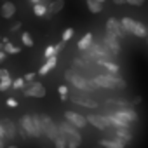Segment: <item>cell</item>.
I'll return each mask as SVG.
<instances>
[{
    "instance_id": "obj_22",
    "label": "cell",
    "mask_w": 148,
    "mask_h": 148,
    "mask_svg": "<svg viewBox=\"0 0 148 148\" xmlns=\"http://www.w3.org/2000/svg\"><path fill=\"white\" fill-rule=\"evenodd\" d=\"M146 33H148V28H146L143 23L136 21V26H134V35H136V37H141V38H146Z\"/></svg>"
},
{
    "instance_id": "obj_20",
    "label": "cell",
    "mask_w": 148,
    "mask_h": 148,
    "mask_svg": "<svg viewBox=\"0 0 148 148\" xmlns=\"http://www.w3.org/2000/svg\"><path fill=\"white\" fill-rule=\"evenodd\" d=\"M87 9L91 12H101L103 11V2H99V0H87Z\"/></svg>"
},
{
    "instance_id": "obj_42",
    "label": "cell",
    "mask_w": 148,
    "mask_h": 148,
    "mask_svg": "<svg viewBox=\"0 0 148 148\" xmlns=\"http://www.w3.org/2000/svg\"><path fill=\"white\" fill-rule=\"evenodd\" d=\"M141 101H143V98H141V96H136V98H134V99L131 101V105H139Z\"/></svg>"
},
{
    "instance_id": "obj_21",
    "label": "cell",
    "mask_w": 148,
    "mask_h": 148,
    "mask_svg": "<svg viewBox=\"0 0 148 148\" xmlns=\"http://www.w3.org/2000/svg\"><path fill=\"white\" fill-rule=\"evenodd\" d=\"M120 23H122V26H124L125 33H132V35H134V26H136V21H132L131 18H124Z\"/></svg>"
},
{
    "instance_id": "obj_28",
    "label": "cell",
    "mask_w": 148,
    "mask_h": 148,
    "mask_svg": "<svg viewBox=\"0 0 148 148\" xmlns=\"http://www.w3.org/2000/svg\"><path fill=\"white\" fill-rule=\"evenodd\" d=\"M12 82H14L12 79H5V80H0V91L4 92V91L11 89V87H12Z\"/></svg>"
},
{
    "instance_id": "obj_17",
    "label": "cell",
    "mask_w": 148,
    "mask_h": 148,
    "mask_svg": "<svg viewBox=\"0 0 148 148\" xmlns=\"http://www.w3.org/2000/svg\"><path fill=\"white\" fill-rule=\"evenodd\" d=\"M63 7H64V0H54V2H51V5L47 7V11L54 16V14L61 12V11H63Z\"/></svg>"
},
{
    "instance_id": "obj_47",
    "label": "cell",
    "mask_w": 148,
    "mask_h": 148,
    "mask_svg": "<svg viewBox=\"0 0 148 148\" xmlns=\"http://www.w3.org/2000/svg\"><path fill=\"white\" fill-rule=\"evenodd\" d=\"M0 148H5L4 146V138H0Z\"/></svg>"
},
{
    "instance_id": "obj_44",
    "label": "cell",
    "mask_w": 148,
    "mask_h": 148,
    "mask_svg": "<svg viewBox=\"0 0 148 148\" xmlns=\"http://www.w3.org/2000/svg\"><path fill=\"white\" fill-rule=\"evenodd\" d=\"M0 138L5 139V132H4V127H2V125H0Z\"/></svg>"
},
{
    "instance_id": "obj_12",
    "label": "cell",
    "mask_w": 148,
    "mask_h": 148,
    "mask_svg": "<svg viewBox=\"0 0 148 148\" xmlns=\"http://www.w3.org/2000/svg\"><path fill=\"white\" fill-rule=\"evenodd\" d=\"M115 113L119 117H122L124 120H127V122H136L138 120V113L134 110H131V108H119Z\"/></svg>"
},
{
    "instance_id": "obj_38",
    "label": "cell",
    "mask_w": 148,
    "mask_h": 148,
    "mask_svg": "<svg viewBox=\"0 0 148 148\" xmlns=\"http://www.w3.org/2000/svg\"><path fill=\"white\" fill-rule=\"evenodd\" d=\"M35 77H37V73H26L23 79H25L26 82H33V79H35Z\"/></svg>"
},
{
    "instance_id": "obj_10",
    "label": "cell",
    "mask_w": 148,
    "mask_h": 148,
    "mask_svg": "<svg viewBox=\"0 0 148 148\" xmlns=\"http://www.w3.org/2000/svg\"><path fill=\"white\" fill-rule=\"evenodd\" d=\"M103 44L112 51V54H113V56L120 54V44H119V38H117L113 33L106 32V35H105V38H103Z\"/></svg>"
},
{
    "instance_id": "obj_7",
    "label": "cell",
    "mask_w": 148,
    "mask_h": 148,
    "mask_svg": "<svg viewBox=\"0 0 148 148\" xmlns=\"http://www.w3.org/2000/svg\"><path fill=\"white\" fill-rule=\"evenodd\" d=\"M106 32L113 33L117 38H124V37H125V30H124L122 23H120V21H117L115 18H110V19L106 21Z\"/></svg>"
},
{
    "instance_id": "obj_25",
    "label": "cell",
    "mask_w": 148,
    "mask_h": 148,
    "mask_svg": "<svg viewBox=\"0 0 148 148\" xmlns=\"http://www.w3.org/2000/svg\"><path fill=\"white\" fill-rule=\"evenodd\" d=\"M21 42L26 45V47H33L35 44H33V38H32V35L28 33V32H25L23 35H21Z\"/></svg>"
},
{
    "instance_id": "obj_4",
    "label": "cell",
    "mask_w": 148,
    "mask_h": 148,
    "mask_svg": "<svg viewBox=\"0 0 148 148\" xmlns=\"http://www.w3.org/2000/svg\"><path fill=\"white\" fill-rule=\"evenodd\" d=\"M64 80H66V82H71L77 89L89 91V87H87V80H86L82 75H79V71H75V70H66V71H64Z\"/></svg>"
},
{
    "instance_id": "obj_27",
    "label": "cell",
    "mask_w": 148,
    "mask_h": 148,
    "mask_svg": "<svg viewBox=\"0 0 148 148\" xmlns=\"http://www.w3.org/2000/svg\"><path fill=\"white\" fill-rule=\"evenodd\" d=\"M58 92H59V96H61V101L64 103V101H68V87L66 86H59L58 87Z\"/></svg>"
},
{
    "instance_id": "obj_33",
    "label": "cell",
    "mask_w": 148,
    "mask_h": 148,
    "mask_svg": "<svg viewBox=\"0 0 148 148\" xmlns=\"http://www.w3.org/2000/svg\"><path fill=\"white\" fill-rule=\"evenodd\" d=\"M45 59H47L45 63H47L51 68H54V66H56V63H58V56H51V58H45Z\"/></svg>"
},
{
    "instance_id": "obj_34",
    "label": "cell",
    "mask_w": 148,
    "mask_h": 148,
    "mask_svg": "<svg viewBox=\"0 0 148 148\" xmlns=\"http://www.w3.org/2000/svg\"><path fill=\"white\" fill-rule=\"evenodd\" d=\"M125 4L129 5H136V7H141L145 4V0H125Z\"/></svg>"
},
{
    "instance_id": "obj_15",
    "label": "cell",
    "mask_w": 148,
    "mask_h": 148,
    "mask_svg": "<svg viewBox=\"0 0 148 148\" xmlns=\"http://www.w3.org/2000/svg\"><path fill=\"white\" fill-rule=\"evenodd\" d=\"M73 103L75 105H82L86 108H96L98 103L94 99H89V98H82V96H73Z\"/></svg>"
},
{
    "instance_id": "obj_49",
    "label": "cell",
    "mask_w": 148,
    "mask_h": 148,
    "mask_svg": "<svg viewBox=\"0 0 148 148\" xmlns=\"http://www.w3.org/2000/svg\"><path fill=\"white\" fill-rule=\"evenodd\" d=\"M42 148H49V145H47V143H44V145H42Z\"/></svg>"
},
{
    "instance_id": "obj_24",
    "label": "cell",
    "mask_w": 148,
    "mask_h": 148,
    "mask_svg": "<svg viewBox=\"0 0 148 148\" xmlns=\"http://www.w3.org/2000/svg\"><path fill=\"white\" fill-rule=\"evenodd\" d=\"M4 51L7 52V54H18L19 52V47H16V45H12V42H5L4 44Z\"/></svg>"
},
{
    "instance_id": "obj_45",
    "label": "cell",
    "mask_w": 148,
    "mask_h": 148,
    "mask_svg": "<svg viewBox=\"0 0 148 148\" xmlns=\"http://www.w3.org/2000/svg\"><path fill=\"white\" fill-rule=\"evenodd\" d=\"M113 2H115L117 5H122V4H125V0H113Z\"/></svg>"
},
{
    "instance_id": "obj_3",
    "label": "cell",
    "mask_w": 148,
    "mask_h": 148,
    "mask_svg": "<svg viewBox=\"0 0 148 148\" xmlns=\"http://www.w3.org/2000/svg\"><path fill=\"white\" fill-rule=\"evenodd\" d=\"M59 134H63V136L66 138V141H77V143H82V136H80L79 129L73 125V124H70L68 120L59 124Z\"/></svg>"
},
{
    "instance_id": "obj_48",
    "label": "cell",
    "mask_w": 148,
    "mask_h": 148,
    "mask_svg": "<svg viewBox=\"0 0 148 148\" xmlns=\"http://www.w3.org/2000/svg\"><path fill=\"white\" fill-rule=\"evenodd\" d=\"M0 51H4V42H0Z\"/></svg>"
},
{
    "instance_id": "obj_31",
    "label": "cell",
    "mask_w": 148,
    "mask_h": 148,
    "mask_svg": "<svg viewBox=\"0 0 148 148\" xmlns=\"http://www.w3.org/2000/svg\"><path fill=\"white\" fill-rule=\"evenodd\" d=\"M51 70H52V68H51V66H49V64L45 63V64H42V66H40V70H38L37 73H38V75H40V77H44V75H47V73H49Z\"/></svg>"
},
{
    "instance_id": "obj_40",
    "label": "cell",
    "mask_w": 148,
    "mask_h": 148,
    "mask_svg": "<svg viewBox=\"0 0 148 148\" xmlns=\"http://www.w3.org/2000/svg\"><path fill=\"white\" fill-rule=\"evenodd\" d=\"M18 131H19V134H21L23 138H28V132H26V129H25V127H23L21 124H19V127H18Z\"/></svg>"
},
{
    "instance_id": "obj_29",
    "label": "cell",
    "mask_w": 148,
    "mask_h": 148,
    "mask_svg": "<svg viewBox=\"0 0 148 148\" xmlns=\"http://www.w3.org/2000/svg\"><path fill=\"white\" fill-rule=\"evenodd\" d=\"M73 33H75V30H73V28H66V30L63 32V37H61V40H63V42L70 40V38L73 37Z\"/></svg>"
},
{
    "instance_id": "obj_51",
    "label": "cell",
    "mask_w": 148,
    "mask_h": 148,
    "mask_svg": "<svg viewBox=\"0 0 148 148\" xmlns=\"http://www.w3.org/2000/svg\"><path fill=\"white\" fill-rule=\"evenodd\" d=\"M146 40H148V33H146Z\"/></svg>"
},
{
    "instance_id": "obj_52",
    "label": "cell",
    "mask_w": 148,
    "mask_h": 148,
    "mask_svg": "<svg viewBox=\"0 0 148 148\" xmlns=\"http://www.w3.org/2000/svg\"><path fill=\"white\" fill-rule=\"evenodd\" d=\"M0 42H2V37H0Z\"/></svg>"
},
{
    "instance_id": "obj_30",
    "label": "cell",
    "mask_w": 148,
    "mask_h": 148,
    "mask_svg": "<svg viewBox=\"0 0 148 148\" xmlns=\"http://www.w3.org/2000/svg\"><path fill=\"white\" fill-rule=\"evenodd\" d=\"M25 86H26V80L25 79H16L12 82V89H23Z\"/></svg>"
},
{
    "instance_id": "obj_18",
    "label": "cell",
    "mask_w": 148,
    "mask_h": 148,
    "mask_svg": "<svg viewBox=\"0 0 148 148\" xmlns=\"http://www.w3.org/2000/svg\"><path fill=\"white\" fill-rule=\"evenodd\" d=\"M92 44V33H86L80 40H79V44H77V47L80 49V51H84V49H87L89 45Z\"/></svg>"
},
{
    "instance_id": "obj_37",
    "label": "cell",
    "mask_w": 148,
    "mask_h": 148,
    "mask_svg": "<svg viewBox=\"0 0 148 148\" xmlns=\"http://www.w3.org/2000/svg\"><path fill=\"white\" fill-rule=\"evenodd\" d=\"M5 105H7V106H11V108H16V106H18V101H16L14 98H9V99L5 101Z\"/></svg>"
},
{
    "instance_id": "obj_2",
    "label": "cell",
    "mask_w": 148,
    "mask_h": 148,
    "mask_svg": "<svg viewBox=\"0 0 148 148\" xmlns=\"http://www.w3.org/2000/svg\"><path fill=\"white\" fill-rule=\"evenodd\" d=\"M94 80H96V84L99 87H105V89H115V87L124 89L125 87V80L117 77V75H113V73H108V75H98Z\"/></svg>"
},
{
    "instance_id": "obj_6",
    "label": "cell",
    "mask_w": 148,
    "mask_h": 148,
    "mask_svg": "<svg viewBox=\"0 0 148 148\" xmlns=\"http://www.w3.org/2000/svg\"><path fill=\"white\" fill-rule=\"evenodd\" d=\"M19 124L26 129V132H28V136H33V138H38V136H42L40 134V131L35 127V122H33V117H32V113H26L21 120H19Z\"/></svg>"
},
{
    "instance_id": "obj_8",
    "label": "cell",
    "mask_w": 148,
    "mask_h": 148,
    "mask_svg": "<svg viewBox=\"0 0 148 148\" xmlns=\"http://www.w3.org/2000/svg\"><path fill=\"white\" fill-rule=\"evenodd\" d=\"M87 122L89 124H92L96 129H99V131H105L108 125H110V122H108V119L105 117V115H98V113H89L87 117Z\"/></svg>"
},
{
    "instance_id": "obj_9",
    "label": "cell",
    "mask_w": 148,
    "mask_h": 148,
    "mask_svg": "<svg viewBox=\"0 0 148 148\" xmlns=\"http://www.w3.org/2000/svg\"><path fill=\"white\" fill-rule=\"evenodd\" d=\"M64 119L70 124H73L75 127H79V129H84L87 125V119L84 115H80V113H75V112H66L64 113Z\"/></svg>"
},
{
    "instance_id": "obj_46",
    "label": "cell",
    "mask_w": 148,
    "mask_h": 148,
    "mask_svg": "<svg viewBox=\"0 0 148 148\" xmlns=\"http://www.w3.org/2000/svg\"><path fill=\"white\" fill-rule=\"evenodd\" d=\"M30 2H32V4L35 5V4H40V2H42V0H30Z\"/></svg>"
},
{
    "instance_id": "obj_50",
    "label": "cell",
    "mask_w": 148,
    "mask_h": 148,
    "mask_svg": "<svg viewBox=\"0 0 148 148\" xmlns=\"http://www.w3.org/2000/svg\"><path fill=\"white\" fill-rule=\"evenodd\" d=\"M7 148H18V146H7Z\"/></svg>"
},
{
    "instance_id": "obj_41",
    "label": "cell",
    "mask_w": 148,
    "mask_h": 148,
    "mask_svg": "<svg viewBox=\"0 0 148 148\" xmlns=\"http://www.w3.org/2000/svg\"><path fill=\"white\" fill-rule=\"evenodd\" d=\"M21 26H23V23H14V25L11 26V32H18Z\"/></svg>"
},
{
    "instance_id": "obj_14",
    "label": "cell",
    "mask_w": 148,
    "mask_h": 148,
    "mask_svg": "<svg viewBox=\"0 0 148 148\" xmlns=\"http://www.w3.org/2000/svg\"><path fill=\"white\" fill-rule=\"evenodd\" d=\"M0 14H2V18H5V19H11L16 14V5L12 2H4L2 7H0Z\"/></svg>"
},
{
    "instance_id": "obj_43",
    "label": "cell",
    "mask_w": 148,
    "mask_h": 148,
    "mask_svg": "<svg viewBox=\"0 0 148 148\" xmlns=\"http://www.w3.org/2000/svg\"><path fill=\"white\" fill-rule=\"evenodd\" d=\"M5 58H7V52H5V51H0V63H4Z\"/></svg>"
},
{
    "instance_id": "obj_5",
    "label": "cell",
    "mask_w": 148,
    "mask_h": 148,
    "mask_svg": "<svg viewBox=\"0 0 148 148\" xmlns=\"http://www.w3.org/2000/svg\"><path fill=\"white\" fill-rule=\"evenodd\" d=\"M23 94L28 98H44L47 94V91H45L44 84H40V82H28L23 87Z\"/></svg>"
},
{
    "instance_id": "obj_53",
    "label": "cell",
    "mask_w": 148,
    "mask_h": 148,
    "mask_svg": "<svg viewBox=\"0 0 148 148\" xmlns=\"http://www.w3.org/2000/svg\"><path fill=\"white\" fill-rule=\"evenodd\" d=\"M99 2H105V0H99Z\"/></svg>"
},
{
    "instance_id": "obj_16",
    "label": "cell",
    "mask_w": 148,
    "mask_h": 148,
    "mask_svg": "<svg viewBox=\"0 0 148 148\" xmlns=\"http://www.w3.org/2000/svg\"><path fill=\"white\" fill-rule=\"evenodd\" d=\"M115 134H117V138L124 139L127 145H129V143H131V139H132V132H131V129H129V127H117Z\"/></svg>"
},
{
    "instance_id": "obj_36",
    "label": "cell",
    "mask_w": 148,
    "mask_h": 148,
    "mask_svg": "<svg viewBox=\"0 0 148 148\" xmlns=\"http://www.w3.org/2000/svg\"><path fill=\"white\" fill-rule=\"evenodd\" d=\"M73 66L84 68V66H86V63H84V59H80V58H75V59H73Z\"/></svg>"
},
{
    "instance_id": "obj_39",
    "label": "cell",
    "mask_w": 148,
    "mask_h": 148,
    "mask_svg": "<svg viewBox=\"0 0 148 148\" xmlns=\"http://www.w3.org/2000/svg\"><path fill=\"white\" fill-rule=\"evenodd\" d=\"M63 47H64V42H63V40H61L59 44H56V45H54V49H56V54H59V52L63 51Z\"/></svg>"
},
{
    "instance_id": "obj_11",
    "label": "cell",
    "mask_w": 148,
    "mask_h": 148,
    "mask_svg": "<svg viewBox=\"0 0 148 148\" xmlns=\"http://www.w3.org/2000/svg\"><path fill=\"white\" fill-rule=\"evenodd\" d=\"M0 125L4 127L5 138H9V139H14V138H16L18 127H16V124H14V122H12L11 119H2V120H0Z\"/></svg>"
},
{
    "instance_id": "obj_26",
    "label": "cell",
    "mask_w": 148,
    "mask_h": 148,
    "mask_svg": "<svg viewBox=\"0 0 148 148\" xmlns=\"http://www.w3.org/2000/svg\"><path fill=\"white\" fill-rule=\"evenodd\" d=\"M54 148H66V138L63 134H59L56 139H54Z\"/></svg>"
},
{
    "instance_id": "obj_1",
    "label": "cell",
    "mask_w": 148,
    "mask_h": 148,
    "mask_svg": "<svg viewBox=\"0 0 148 148\" xmlns=\"http://www.w3.org/2000/svg\"><path fill=\"white\" fill-rule=\"evenodd\" d=\"M40 129H42V136H45L47 139L54 141L59 136V125H56V122L45 113L40 115Z\"/></svg>"
},
{
    "instance_id": "obj_35",
    "label": "cell",
    "mask_w": 148,
    "mask_h": 148,
    "mask_svg": "<svg viewBox=\"0 0 148 148\" xmlns=\"http://www.w3.org/2000/svg\"><path fill=\"white\" fill-rule=\"evenodd\" d=\"M5 79H11V75H9V70L2 68V70H0V80H5Z\"/></svg>"
},
{
    "instance_id": "obj_19",
    "label": "cell",
    "mask_w": 148,
    "mask_h": 148,
    "mask_svg": "<svg viewBox=\"0 0 148 148\" xmlns=\"http://www.w3.org/2000/svg\"><path fill=\"white\" fill-rule=\"evenodd\" d=\"M99 64L103 66V68H106L110 73H113V75H117V73H119V64H115L113 61H106V59H103V61H99Z\"/></svg>"
},
{
    "instance_id": "obj_32",
    "label": "cell",
    "mask_w": 148,
    "mask_h": 148,
    "mask_svg": "<svg viewBox=\"0 0 148 148\" xmlns=\"http://www.w3.org/2000/svg\"><path fill=\"white\" fill-rule=\"evenodd\" d=\"M44 54H45V58H51V56H58V54H56V49H54V45H49V47L45 49V52H44Z\"/></svg>"
},
{
    "instance_id": "obj_23",
    "label": "cell",
    "mask_w": 148,
    "mask_h": 148,
    "mask_svg": "<svg viewBox=\"0 0 148 148\" xmlns=\"http://www.w3.org/2000/svg\"><path fill=\"white\" fill-rule=\"evenodd\" d=\"M33 12H35V16H40V18L47 12V7H45V4H44V0H42L40 4H35V5H33Z\"/></svg>"
},
{
    "instance_id": "obj_13",
    "label": "cell",
    "mask_w": 148,
    "mask_h": 148,
    "mask_svg": "<svg viewBox=\"0 0 148 148\" xmlns=\"http://www.w3.org/2000/svg\"><path fill=\"white\" fill-rule=\"evenodd\" d=\"M99 145L101 146H105V148H124L127 143L124 141V139H120V138H115V139H101L99 141Z\"/></svg>"
}]
</instances>
